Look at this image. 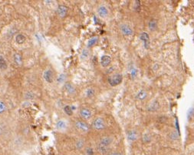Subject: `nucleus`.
Returning a JSON list of instances; mask_svg holds the SVG:
<instances>
[{
  "label": "nucleus",
  "mask_w": 194,
  "mask_h": 155,
  "mask_svg": "<svg viewBox=\"0 0 194 155\" xmlns=\"http://www.w3.org/2000/svg\"><path fill=\"white\" fill-rule=\"evenodd\" d=\"M74 125L75 129L82 134L88 133L90 131V130H91L90 125L86 121L82 120V119H77V120H74Z\"/></svg>",
  "instance_id": "f257e3e1"
},
{
  "label": "nucleus",
  "mask_w": 194,
  "mask_h": 155,
  "mask_svg": "<svg viewBox=\"0 0 194 155\" xmlns=\"http://www.w3.org/2000/svg\"><path fill=\"white\" fill-rule=\"evenodd\" d=\"M91 127L96 131H102L106 128L105 120L101 117L95 118L91 123Z\"/></svg>",
  "instance_id": "f03ea898"
},
{
  "label": "nucleus",
  "mask_w": 194,
  "mask_h": 155,
  "mask_svg": "<svg viewBox=\"0 0 194 155\" xmlns=\"http://www.w3.org/2000/svg\"><path fill=\"white\" fill-rule=\"evenodd\" d=\"M63 88L65 92L68 96H74V95H76L77 92H78L76 86L71 82H65L63 85Z\"/></svg>",
  "instance_id": "7ed1b4c3"
},
{
  "label": "nucleus",
  "mask_w": 194,
  "mask_h": 155,
  "mask_svg": "<svg viewBox=\"0 0 194 155\" xmlns=\"http://www.w3.org/2000/svg\"><path fill=\"white\" fill-rule=\"evenodd\" d=\"M122 80H123V76H122L121 74L116 73L109 77L107 82H108V84H110V86L115 87V86L119 85L122 82Z\"/></svg>",
  "instance_id": "20e7f679"
},
{
  "label": "nucleus",
  "mask_w": 194,
  "mask_h": 155,
  "mask_svg": "<svg viewBox=\"0 0 194 155\" xmlns=\"http://www.w3.org/2000/svg\"><path fill=\"white\" fill-rule=\"evenodd\" d=\"M119 30L122 35L126 37L131 36L134 34V30L132 27L127 23H121L119 26Z\"/></svg>",
  "instance_id": "39448f33"
},
{
  "label": "nucleus",
  "mask_w": 194,
  "mask_h": 155,
  "mask_svg": "<svg viewBox=\"0 0 194 155\" xmlns=\"http://www.w3.org/2000/svg\"><path fill=\"white\" fill-rule=\"evenodd\" d=\"M79 115H80L82 120L87 121V120H91L93 116V113L92 111L90 108L84 107V108H81L80 111H79Z\"/></svg>",
  "instance_id": "423d86ee"
},
{
  "label": "nucleus",
  "mask_w": 194,
  "mask_h": 155,
  "mask_svg": "<svg viewBox=\"0 0 194 155\" xmlns=\"http://www.w3.org/2000/svg\"><path fill=\"white\" fill-rule=\"evenodd\" d=\"M44 80L46 81L47 83L51 84L55 80V75L54 72L51 68H47L44 71L43 75H42Z\"/></svg>",
  "instance_id": "0eeeda50"
},
{
  "label": "nucleus",
  "mask_w": 194,
  "mask_h": 155,
  "mask_svg": "<svg viewBox=\"0 0 194 155\" xmlns=\"http://www.w3.org/2000/svg\"><path fill=\"white\" fill-rule=\"evenodd\" d=\"M97 13L101 18L106 19L107 18H108L109 15H110V11L105 5H100L97 9Z\"/></svg>",
  "instance_id": "6e6552de"
},
{
  "label": "nucleus",
  "mask_w": 194,
  "mask_h": 155,
  "mask_svg": "<svg viewBox=\"0 0 194 155\" xmlns=\"http://www.w3.org/2000/svg\"><path fill=\"white\" fill-rule=\"evenodd\" d=\"M68 9L65 5H59L57 7L56 14L59 18H62V19L65 18L68 15Z\"/></svg>",
  "instance_id": "1a4fd4ad"
},
{
  "label": "nucleus",
  "mask_w": 194,
  "mask_h": 155,
  "mask_svg": "<svg viewBox=\"0 0 194 155\" xmlns=\"http://www.w3.org/2000/svg\"><path fill=\"white\" fill-rule=\"evenodd\" d=\"M68 124L67 120H65V119H60L55 123V128L58 131H66L68 130Z\"/></svg>",
  "instance_id": "9d476101"
},
{
  "label": "nucleus",
  "mask_w": 194,
  "mask_h": 155,
  "mask_svg": "<svg viewBox=\"0 0 194 155\" xmlns=\"http://www.w3.org/2000/svg\"><path fill=\"white\" fill-rule=\"evenodd\" d=\"M91 55V51L90 50V48H82V51L80 52V55H79V59H80L82 62H86V61L90 59Z\"/></svg>",
  "instance_id": "9b49d317"
},
{
  "label": "nucleus",
  "mask_w": 194,
  "mask_h": 155,
  "mask_svg": "<svg viewBox=\"0 0 194 155\" xmlns=\"http://www.w3.org/2000/svg\"><path fill=\"white\" fill-rule=\"evenodd\" d=\"M97 149H98V151L102 155H108L112 151L111 147L104 146V145H102V144H99V143L98 144Z\"/></svg>",
  "instance_id": "f8f14e48"
},
{
  "label": "nucleus",
  "mask_w": 194,
  "mask_h": 155,
  "mask_svg": "<svg viewBox=\"0 0 194 155\" xmlns=\"http://www.w3.org/2000/svg\"><path fill=\"white\" fill-rule=\"evenodd\" d=\"M113 141H114V139H113L112 137H111V136H104V137H102L100 139L98 143L102 144V145H104V146L111 147Z\"/></svg>",
  "instance_id": "ddd939ff"
},
{
  "label": "nucleus",
  "mask_w": 194,
  "mask_h": 155,
  "mask_svg": "<svg viewBox=\"0 0 194 155\" xmlns=\"http://www.w3.org/2000/svg\"><path fill=\"white\" fill-rule=\"evenodd\" d=\"M111 61H112V59H111V57L110 55H104L101 58V65L102 67L107 68L111 64Z\"/></svg>",
  "instance_id": "4468645a"
},
{
  "label": "nucleus",
  "mask_w": 194,
  "mask_h": 155,
  "mask_svg": "<svg viewBox=\"0 0 194 155\" xmlns=\"http://www.w3.org/2000/svg\"><path fill=\"white\" fill-rule=\"evenodd\" d=\"M95 95H96V91H95V89L93 87H88L84 91L85 97L88 99L93 98L95 96Z\"/></svg>",
  "instance_id": "2eb2a0df"
},
{
  "label": "nucleus",
  "mask_w": 194,
  "mask_h": 155,
  "mask_svg": "<svg viewBox=\"0 0 194 155\" xmlns=\"http://www.w3.org/2000/svg\"><path fill=\"white\" fill-rule=\"evenodd\" d=\"M74 147H75V149L78 150V151H82V150H85V148H86L85 140L82 138L78 139V140L75 141Z\"/></svg>",
  "instance_id": "dca6fc26"
},
{
  "label": "nucleus",
  "mask_w": 194,
  "mask_h": 155,
  "mask_svg": "<svg viewBox=\"0 0 194 155\" xmlns=\"http://www.w3.org/2000/svg\"><path fill=\"white\" fill-rule=\"evenodd\" d=\"M26 39H27L26 35L22 33H18L15 36V41L18 45H23L26 42Z\"/></svg>",
  "instance_id": "f3484780"
},
{
  "label": "nucleus",
  "mask_w": 194,
  "mask_h": 155,
  "mask_svg": "<svg viewBox=\"0 0 194 155\" xmlns=\"http://www.w3.org/2000/svg\"><path fill=\"white\" fill-rule=\"evenodd\" d=\"M138 134L135 130H131L129 131L127 134V139L130 142H134L137 139Z\"/></svg>",
  "instance_id": "a211bd4d"
},
{
  "label": "nucleus",
  "mask_w": 194,
  "mask_h": 155,
  "mask_svg": "<svg viewBox=\"0 0 194 155\" xmlns=\"http://www.w3.org/2000/svg\"><path fill=\"white\" fill-rule=\"evenodd\" d=\"M8 62L5 57L2 55H0V70L1 71H6L8 69Z\"/></svg>",
  "instance_id": "6ab92c4d"
},
{
  "label": "nucleus",
  "mask_w": 194,
  "mask_h": 155,
  "mask_svg": "<svg viewBox=\"0 0 194 155\" xmlns=\"http://www.w3.org/2000/svg\"><path fill=\"white\" fill-rule=\"evenodd\" d=\"M98 40H99V38H98V36L91 37V38H90L88 41H87V48H91L95 46L97 44H98Z\"/></svg>",
  "instance_id": "aec40b11"
},
{
  "label": "nucleus",
  "mask_w": 194,
  "mask_h": 155,
  "mask_svg": "<svg viewBox=\"0 0 194 155\" xmlns=\"http://www.w3.org/2000/svg\"><path fill=\"white\" fill-rule=\"evenodd\" d=\"M13 61H14L15 64L16 65H18V66L21 65L22 63V55L18 52L15 53L14 55H13Z\"/></svg>",
  "instance_id": "412c9836"
},
{
  "label": "nucleus",
  "mask_w": 194,
  "mask_h": 155,
  "mask_svg": "<svg viewBox=\"0 0 194 155\" xmlns=\"http://www.w3.org/2000/svg\"><path fill=\"white\" fill-rule=\"evenodd\" d=\"M136 98L139 101H144L147 98V92L145 90H140L137 92Z\"/></svg>",
  "instance_id": "4be33fe9"
},
{
  "label": "nucleus",
  "mask_w": 194,
  "mask_h": 155,
  "mask_svg": "<svg viewBox=\"0 0 194 155\" xmlns=\"http://www.w3.org/2000/svg\"><path fill=\"white\" fill-rule=\"evenodd\" d=\"M7 111V104L3 99L0 98V115L6 113Z\"/></svg>",
  "instance_id": "5701e85b"
},
{
  "label": "nucleus",
  "mask_w": 194,
  "mask_h": 155,
  "mask_svg": "<svg viewBox=\"0 0 194 155\" xmlns=\"http://www.w3.org/2000/svg\"><path fill=\"white\" fill-rule=\"evenodd\" d=\"M57 82H58V84H65V82H67V76H66V75L65 73H62L61 74V75H59L58 76V78L56 79Z\"/></svg>",
  "instance_id": "b1692460"
},
{
  "label": "nucleus",
  "mask_w": 194,
  "mask_h": 155,
  "mask_svg": "<svg viewBox=\"0 0 194 155\" xmlns=\"http://www.w3.org/2000/svg\"><path fill=\"white\" fill-rule=\"evenodd\" d=\"M159 107H160V104H159V102H158L157 101H154V102H153L152 104L150 105V107H149V111H157Z\"/></svg>",
  "instance_id": "393cba45"
},
{
  "label": "nucleus",
  "mask_w": 194,
  "mask_h": 155,
  "mask_svg": "<svg viewBox=\"0 0 194 155\" xmlns=\"http://www.w3.org/2000/svg\"><path fill=\"white\" fill-rule=\"evenodd\" d=\"M25 98L27 99V100H32V99L35 98V95L33 91H28L25 92Z\"/></svg>",
  "instance_id": "a878e982"
},
{
  "label": "nucleus",
  "mask_w": 194,
  "mask_h": 155,
  "mask_svg": "<svg viewBox=\"0 0 194 155\" xmlns=\"http://www.w3.org/2000/svg\"><path fill=\"white\" fill-rule=\"evenodd\" d=\"M148 27L149 29H150V30L154 31V30L157 29V21L154 20V19H151V20L149 22Z\"/></svg>",
  "instance_id": "bb28decb"
},
{
  "label": "nucleus",
  "mask_w": 194,
  "mask_h": 155,
  "mask_svg": "<svg viewBox=\"0 0 194 155\" xmlns=\"http://www.w3.org/2000/svg\"><path fill=\"white\" fill-rule=\"evenodd\" d=\"M86 155H94V150L92 147L87 146L85 148Z\"/></svg>",
  "instance_id": "cd10ccee"
},
{
  "label": "nucleus",
  "mask_w": 194,
  "mask_h": 155,
  "mask_svg": "<svg viewBox=\"0 0 194 155\" xmlns=\"http://www.w3.org/2000/svg\"><path fill=\"white\" fill-rule=\"evenodd\" d=\"M64 111H65V112L66 115H68V116H71V115H72L73 111H72V109H71V106L66 105L65 107L64 108Z\"/></svg>",
  "instance_id": "c85d7f7f"
},
{
  "label": "nucleus",
  "mask_w": 194,
  "mask_h": 155,
  "mask_svg": "<svg viewBox=\"0 0 194 155\" xmlns=\"http://www.w3.org/2000/svg\"><path fill=\"white\" fill-rule=\"evenodd\" d=\"M140 39L144 41L145 44H147H147H149V37H148V35L146 34V33H142V35H140Z\"/></svg>",
  "instance_id": "c756f323"
},
{
  "label": "nucleus",
  "mask_w": 194,
  "mask_h": 155,
  "mask_svg": "<svg viewBox=\"0 0 194 155\" xmlns=\"http://www.w3.org/2000/svg\"><path fill=\"white\" fill-rule=\"evenodd\" d=\"M108 155H123V154L121 151H111Z\"/></svg>",
  "instance_id": "7c9ffc66"
}]
</instances>
